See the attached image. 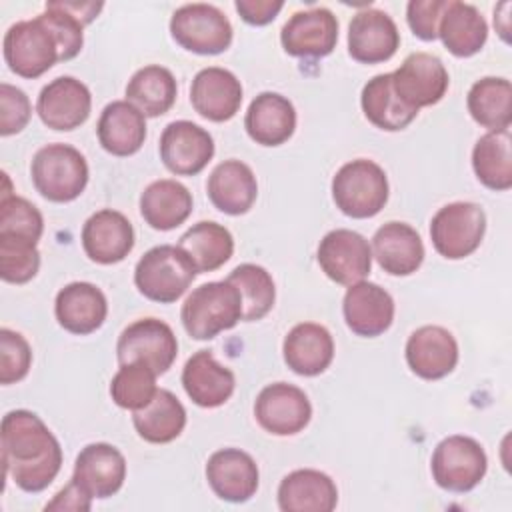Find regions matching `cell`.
Here are the masks:
<instances>
[{
	"label": "cell",
	"instance_id": "obj_1",
	"mask_svg": "<svg viewBox=\"0 0 512 512\" xmlns=\"http://www.w3.org/2000/svg\"><path fill=\"white\" fill-rule=\"evenodd\" d=\"M4 476L24 492H42L62 468V448L42 418L30 410H10L2 418Z\"/></svg>",
	"mask_w": 512,
	"mask_h": 512
},
{
	"label": "cell",
	"instance_id": "obj_2",
	"mask_svg": "<svg viewBox=\"0 0 512 512\" xmlns=\"http://www.w3.org/2000/svg\"><path fill=\"white\" fill-rule=\"evenodd\" d=\"M198 270L180 246L160 244L150 248L134 268L138 292L160 304L176 302L194 282Z\"/></svg>",
	"mask_w": 512,
	"mask_h": 512
},
{
	"label": "cell",
	"instance_id": "obj_3",
	"mask_svg": "<svg viewBox=\"0 0 512 512\" xmlns=\"http://www.w3.org/2000/svg\"><path fill=\"white\" fill-rule=\"evenodd\" d=\"M180 320L190 338L210 340L242 320V298L228 280L206 282L188 294Z\"/></svg>",
	"mask_w": 512,
	"mask_h": 512
},
{
	"label": "cell",
	"instance_id": "obj_4",
	"mask_svg": "<svg viewBox=\"0 0 512 512\" xmlns=\"http://www.w3.org/2000/svg\"><path fill=\"white\" fill-rule=\"evenodd\" d=\"M30 174L36 192L50 202H72L88 184L86 158L70 144L42 146L30 164Z\"/></svg>",
	"mask_w": 512,
	"mask_h": 512
},
{
	"label": "cell",
	"instance_id": "obj_5",
	"mask_svg": "<svg viewBox=\"0 0 512 512\" xmlns=\"http://www.w3.org/2000/svg\"><path fill=\"white\" fill-rule=\"evenodd\" d=\"M388 178L382 166L358 158L346 162L332 178V200L350 218H372L388 202Z\"/></svg>",
	"mask_w": 512,
	"mask_h": 512
},
{
	"label": "cell",
	"instance_id": "obj_6",
	"mask_svg": "<svg viewBox=\"0 0 512 512\" xmlns=\"http://www.w3.org/2000/svg\"><path fill=\"white\" fill-rule=\"evenodd\" d=\"M170 34L178 46L194 54H222L232 44V24L226 14L204 2L184 4L170 18Z\"/></svg>",
	"mask_w": 512,
	"mask_h": 512
},
{
	"label": "cell",
	"instance_id": "obj_7",
	"mask_svg": "<svg viewBox=\"0 0 512 512\" xmlns=\"http://www.w3.org/2000/svg\"><path fill=\"white\" fill-rule=\"evenodd\" d=\"M2 48L8 68L22 78L34 80L60 62L56 38L40 16L12 24L4 34Z\"/></svg>",
	"mask_w": 512,
	"mask_h": 512
},
{
	"label": "cell",
	"instance_id": "obj_8",
	"mask_svg": "<svg viewBox=\"0 0 512 512\" xmlns=\"http://www.w3.org/2000/svg\"><path fill=\"white\" fill-rule=\"evenodd\" d=\"M486 232V214L474 202L442 206L430 222L434 250L448 260H462L478 250Z\"/></svg>",
	"mask_w": 512,
	"mask_h": 512
},
{
	"label": "cell",
	"instance_id": "obj_9",
	"mask_svg": "<svg viewBox=\"0 0 512 512\" xmlns=\"http://www.w3.org/2000/svg\"><path fill=\"white\" fill-rule=\"evenodd\" d=\"M430 470L440 488L462 494L482 482L488 470V458L480 442L470 436L454 434L434 448Z\"/></svg>",
	"mask_w": 512,
	"mask_h": 512
},
{
	"label": "cell",
	"instance_id": "obj_10",
	"mask_svg": "<svg viewBox=\"0 0 512 512\" xmlns=\"http://www.w3.org/2000/svg\"><path fill=\"white\" fill-rule=\"evenodd\" d=\"M178 356V340L172 328L158 318H140L128 324L116 342V358L120 364L140 362L164 374Z\"/></svg>",
	"mask_w": 512,
	"mask_h": 512
},
{
	"label": "cell",
	"instance_id": "obj_11",
	"mask_svg": "<svg viewBox=\"0 0 512 512\" xmlns=\"http://www.w3.org/2000/svg\"><path fill=\"white\" fill-rule=\"evenodd\" d=\"M316 258L322 272L342 286L362 282L372 268V248L368 240L348 228L328 232L318 244Z\"/></svg>",
	"mask_w": 512,
	"mask_h": 512
},
{
	"label": "cell",
	"instance_id": "obj_12",
	"mask_svg": "<svg viewBox=\"0 0 512 512\" xmlns=\"http://www.w3.org/2000/svg\"><path fill=\"white\" fill-rule=\"evenodd\" d=\"M448 84L450 78L442 60L428 52L406 56L392 72V86L398 98L418 112L424 106L438 104L444 98Z\"/></svg>",
	"mask_w": 512,
	"mask_h": 512
},
{
	"label": "cell",
	"instance_id": "obj_13",
	"mask_svg": "<svg viewBox=\"0 0 512 512\" xmlns=\"http://www.w3.org/2000/svg\"><path fill=\"white\" fill-rule=\"evenodd\" d=\"M254 416L266 432L274 436H294L308 426L312 404L298 386L274 382L256 396Z\"/></svg>",
	"mask_w": 512,
	"mask_h": 512
},
{
	"label": "cell",
	"instance_id": "obj_14",
	"mask_svg": "<svg viewBox=\"0 0 512 512\" xmlns=\"http://www.w3.org/2000/svg\"><path fill=\"white\" fill-rule=\"evenodd\" d=\"M214 156V140L208 130L190 122H170L160 136V158L176 176H196Z\"/></svg>",
	"mask_w": 512,
	"mask_h": 512
},
{
	"label": "cell",
	"instance_id": "obj_15",
	"mask_svg": "<svg viewBox=\"0 0 512 512\" xmlns=\"http://www.w3.org/2000/svg\"><path fill=\"white\" fill-rule=\"evenodd\" d=\"M280 42L290 56L324 58L336 48L338 20L328 8L294 12L282 26Z\"/></svg>",
	"mask_w": 512,
	"mask_h": 512
},
{
	"label": "cell",
	"instance_id": "obj_16",
	"mask_svg": "<svg viewBox=\"0 0 512 512\" xmlns=\"http://www.w3.org/2000/svg\"><path fill=\"white\" fill-rule=\"evenodd\" d=\"M92 110V96L84 82L74 76H58L48 82L36 100L40 120L60 132H70L82 126Z\"/></svg>",
	"mask_w": 512,
	"mask_h": 512
},
{
	"label": "cell",
	"instance_id": "obj_17",
	"mask_svg": "<svg viewBox=\"0 0 512 512\" xmlns=\"http://www.w3.org/2000/svg\"><path fill=\"white\" fill-rule=\"evenodd\" d=\"M400 46L396 22L378 8L356 12L348 24V54L362 64L390 60Z\"/></svg>",
	"mask_w": 512,
	"mask_h": 512
},
{
	"label": "cell",
	"instance_id": "obj_18",
	"mask_svg": "<svg viewBox=\"0 0 512 512\" xmlns=\"http://www.w3.org/2000/svg\"><path fill=\"white\" fill-rule=\"evenodd\" d=\"M406 362L416 376L440 380L458 364V342L452 332L442 326H420L408 336Z\"/></svg>",
	"mask_w": 512,
	"mask_h": 512
},
{
	"label": "cell",
	"instance_id": "obj_19",
	"mask_svg": "<svg viewBox=\"0 0 512 512\" xmlns=\"http://www.w3.org/2000/svg\"><path fill=\"white\" fill-rule=\"evenodd\" d=\"M82 248L96 264L122 262L134 248V228L122 212L98 210L82 226Z\"/></svg>",
	"mask_w": 512,
	"mask_h": 512
},
{
	"label": "cell",
	"instance_id": "obj_20",
	"mask_svg": "<svg viewBox=\"0 0 512 512\" xmlns=\"http://www.w3.org/2000/svg\"><path fill=\"white\" fill-rule=\"evenodd\" d=\"M206 480L218 498L240 504L256 494L260 474L248 452L240 448H222L208 458Z\"/></svg>",
	"mask_w": 512,
	"mask_h": 512
},
{
	"label": "cell",
	"instance_id": "obj_21",
	"mask_svg": "<svg viewBox=\"0 0 512 512\" xmlns=\"http://www.w3.org/2000/svg\"><path fill=\"white\" fill-rule=\"evenodd\" d=\"M342 314L354 334L374 338L392 326L394 300L382 286L362 280L348 286L342 300Z\"/></svg>",
	"mask_w": 512,
	"mask_h": 512
},
{
	"label": "cell",
	"instance_id": "obj_22",
	"mask_svg": "<svg viewBox=\"0 0 512 512\" xmlns=\"http://www.w3.org/2000/svg\"><path fill=\"white\" fill-rule=\"evenodd\" d=\"M72 480L78 482L92 498H110L126 480V458L112 444H88L76 456Z\"/></svg>",
	"mask_w": 512,
	"mask_h": 512
},
{
	"label": "cell",
	"instance_id": "obj_23",
	"mask_svg": "<svg viewBox=\"0 0 512 512\" xmlns=\"http://www.w3.org/2000/svg\"><path fill=\"white\" fill-rule=\"evenodd\" d=\"M194 110L210 122H226L236 116L242 104V84L226 68H202L190 86Z\"/></svg>",
	"mask_w": 512,
	"mask_h": 512
},
{
	"label": "cell",
	"instance_id": "obj_24",
	"mask_svg": "<svg viewBox=\"0 0 512 512\" xmlns=\"http://www.w3.org/2000/svg\"><path fill=\"white\" fill-rule=\"evenodd\" d=\"M182 386L196 406L218 408L234 394L236 376L210 350H198L182 368Z\"/></svg>",
	"mask_w": 512,
	"mask_h": 512
},
{
	"label": "cell",
	"instance_id": "obj_25",
	"mask_svg": "<svg viewBox=\"0 0 512 512\" xmlns=\"http://www.w3.org/2000/svg\"><path fill=\"white\" fill-rule=\"evenodd\" d=\"M54 314L66 332L84 336L96 332L104 324L108 302L96 284L70 282L56 294Z\"/></svg>",
	"mask_w": 512,
	"mask_h": 512
},
{
	"label": "cell",
	"instance_id": "obj_26",
	"mask_svg": "<svg viewBox=\"0 0 512 512\" xmlns=\"http://www.w3.org/2000/svg\"><path fill=\"white\" fill-rule=\"evenodd\" d=\"M372 252L380 268L392 276H410L424 262L420 234L406 222H386L372 236Z\"/></svg>",
	"mask_w": 512,
	"mask_h": 512
},
{
	"label": "cell",
	"instance_id": "obj_27",
	"mask_svg": "<svg viewBox=\"0 0 512 512\" xmlns=\"http://www.w3.org/2000/svg\"><path fill=\"white\" fill-rule=\"evenodd\" d=\"M338 504L334 480L314 468H300L286 474L278 486L282 512H332Z\"/></svg>",
	"mask_w": 512,
	"mask_h": 512
},
{
	"label": "cell",
	"instance_id": "obj_28",
	"mask_svg": "<svg viewBox=\"0 0 512 512\" xmlns=\"http://www.w3.org/2000/svg\"><path fill=\"white\" fill-rule=\"evenodd\" d=\"M248 136L260 146H280L296 130L294 104L278 92H260L244 116Z\"/></svg>",
	"mask_w": 512,
	"mask_h": 512
},
{
	"label": "cell",
	"instance_id": "obj_29",
	"mask_svg": "<svg viewBox=\"0 0 512 512\" xmlns=\"http://www.w3.org/2000/svg\"><path fill=\"white\" fill-rule=\"evenodd\" d=\"M282 354L292 372L300 376H318L334 360V340L322 324L300 322L286 334Z\"/></svg>",
	"mask_w": 512,
	"mask_h": 512
},
{
	"label": "cell",
	"instance_id": "obj_30",
	"mask_svg": "<svg viewBox=\"0 0 512 512\" xmlns=\"http://www.w3.org/2000/svg\"><path fill=\"white\" fill-rule=\"evenodd\" d=\"M206 192L214 208L230 216H240L256 202L258 182L248 164L240 160H224L208 176Z\"/></svg>",
	"mask_w": 512,
	"mask_h": 512
},
{
	"label": "cell",
	"instance_id": "obj_31",
	"mask_svg": "<svg viewBox=\"0 0 512 512\" xmlns=\"http://www.w3.org/2000/svg\"><path fill=\"white\" fill-rule=\"evenodd\" d=\"M100 146L112 156H132L146 140L144 114L128 100L106 104L96 126Z\"/></svg>",
	"mask_w": 512,
	"mask_h": 512
},
{
	"label": "cell",
	"instance_id": "obj_32",
	"mask_svg": "<svg viewBox=\"0 0 512 512\" xmlns=\"http://www.w3.org/2000/svg\"><path fill=\"white\" fill-rule=\"evenodd\" d=\"M438 38L450 54L468 58L480 52L486 44L488 24L476 6L448 0L438 24Z\"/></svg>",
	"mask_w": 512,
	"mask_h": 512
},
{
	"label": "cell",
	"instance_id": "obj_33",
	"mask_svg": "<svg viewBox=\"0 0 512 512\" xmlns=\"http://www.w3.org/2000/svg\"><path fill=\"white\" fill-rule=\"evenodd\" d=\"M192 212L190 190L170 178L154 180L140 194V214L154 230H172L186 222Z\"/></svg>",
	"mask_w": 512,
	"mask_h": 512
},
{
	"label": "cell",
	"instance_id": "obj_34",
	"mask_svg": "<svg viewBox=\"0 0 512 512\" xmlns=\"http://www.w3.org/2000/svg\"><path fill=\"white\" fill-rule=\"evenodd\" d=\"M360 104L368 122L386 132L404 130L418 116V110L398 98L392 86V72L370 78L362 88Z\"/></svg>",
	"mask_w": 512,
	"mask_h": 512
},
{
	"label": "cell",
	"instance_id": "obj_35",
	"mask_svg": "<svg viewBox=\"0 0 512 512\" xmlns=\"http://www.w3.org/2000/svg\"><path fill=\"white\" fill-rule=\"evenodd\" d=\"M138 436L150 444H168L176 440L186 426V408L170 392L160 388L152 402L132 416Z\"/></svg>",
	"mask_w": 512,
	"mask_h": 512
},
{
	"label": "cell",
	"instance_id": "obj_36",
	"mask_svg": "<svg viewBox=\"0 0 512 512\" xmlns=\"http://www.w3.org/2000/svg\"><path fill=\"white\" fill-rule=\"evenodd\" d=\"M176 94L178 84L174 74L160 64L136 70L126 86V100L150 118L166 114L174 106Z\"/></svg>",
	"mask_w": 512,
	"mask_h": 512
},
{
	"label": "cell",
	"instance_id": "obj_37",
	"mask_svg": "<svg viewBox=\"0 0 512 512\" xmlns=\"http://www.w3.org/2000/svg\"><path fill=\"white\" fill-rule=\"evenodd\" d=\"M178 246L194 262L198 274L214 272L224 266L234 252V238L228 228L218 222L202 220L190 226L182 236Z\"/></svg>",
	"mask_w": 512,
	"mask_h": 512
},
{
	"label": "cell",
	"instance_id": "obj_38",
	"mask_svg": "<svg viewBox=\"0 0 512 512\" xmlns=\"http://www.w3.org/2000/svg\"><path fill=\"white\" fill-rule=\"evenodd\" d=\"M474 122L488 130H508L512 122V86L510 80L486 76L476 80L466 98Z\"/></svg>",
	"mask_w": 512,
	"mask_h": 512
},
{
	"label": "cell",
	"instance_id": "obj_39",
	"mask_svg": "<svg viewBox=\"0 0 512 512\" xmlns=\"http://www.w3.org/2000/svg\"><path fill=\"white\" fill-rule=\"evenodd\" d=\"M510 130H490L478 138L472 150L476 178L490 190L504 192L512 186Z\"/></svg>",
	"mask_w": 512,
	"mask_h": 512
},
{
	"label": "cell",
	"instance_id": "obj_40",
	"mask_svg": "<svg viewBox=\"0 0 512 512\" xmlns=\"http://www.w3.org/2000/svg\"><path fill=\"white\" fill-rule=\"evenodd\" d=\"M242 298V320H262L274 306L276 286L270 272L258 264H240L226 278Z\"/></svg>",
	"mask_w": 512,
	"mask_h": 512
},
{
	"label": "cell",
	"instance_id": "obj_41",
	"mask_svg": "<svg viewBox=\"0 0 512 512\" xmlns=\"http://www.w3.org/2000/svg\"><path fill=\"white\" fill-rule=\"evenodd\" d=\"M156 372L140 362L120 364L110 382V396L124 410H140L156 396Z\"/></svg>",
	"mask_w": 512,
	"mask_h": 512
},
{
	"label": "cell",
	"instance_id": "obj_42",
	"mask_svg": "<svg viewBox=\"0 0 512 512\" xmlns=\"http://www.w3.org/2000/svg\"><path fill=\"white\" fill-rule=\"evenodd\" d=\"M44 232V218L40 210L22 196L0 198V236H14L38 244Z\"/></svg>",
	"mask_w": 512,
	"mask_h": 512
},
{
	"label": "cell",
	"instance_id": "obj_43",
	"mask_svg": "<svg viewBox=\"0 0 512 512\" xmlns=\"http://www.w3.org/2000/svg\"><path fill=\"white\" fill-rule=\"evenodd\" d=\"M40 268V252L34 242L0 236V276L8 284L30 282Z\"/></svg>",
	"mask_w": 512,
	"mask_h": 512
},
{
	"label": "cell",
	"instance_id": "obj_44",
	"mask_svg": "<svg viewBox=\"0 0 512 512\" xmlns=\"http://www.w3.org/2000/svg\"><path fill=\"white\" fill-rule=\"evenodd\" d=\"M40 18L46 22L52 36L56 38V44L60 50V62L76 58L84 46V34H82L84 22L76 14H72L62 4V0L46 2Z\"/></svg>",
	"mask_w": 512,
	"mask_h": 512
},
{
	"label": "cell",
	"instance_id": "obj_45",
	"mask_svg": "<svg viewBox=\"0 0 512 512\" xmlns=\"http://www.w3.org/2000/svg\"><path fill=\"white\" fill-rule=\"evenodd\" d=\"M32 366V348L28 340L10 328L0 330V384L8 386L26 378Z\"/></svg>",
	"mask_w": 512,
	"mask_h": 512
},
{
	"label": "cell",
	"instance_id": "obj_46",
	"mask_svg": "<svg viewBox=\"0 0 512 512\" xmlns=\"http://www.w3.org/2000/svg\"><path fill=\"white\" fill-rule=\"evenodd\" d=\"M32 116V106L24 90L2 82L0 84V134L12 136L26 128Z\"/></svg>",
	"mask_w": 512,
	"mask_h": 512
},
{
	"label": "cell",
	"instance_id": "obj_47",
	"mask_svg": "<svg viewBox=\"0 0 512 512\" xmlns=\"http://www.w3.org/2000/svg\"><path fill=\"white\" fill-rule=\"evenodd\" d=\"M448 0H412L406 6V20L414 36L424 42L438 38V24Z\"/></svg>",
	"mask_w": 512,
	"mask_h": 512
},
{
	"label": "cell",
	"instance_id": "obj_48",
	"mask_svg": "<svg viewBox=\"0 0 512 512\" xmlns=\"http://www.w3.org/2000/svg\"><path fill=\"white\" fill-rule=\"evenodd\" d=\"M234 8L244 22L252 26H266L278 16V12L284 8V2L282 0H236Z\"/></svg>",
	"mask_w": 512,
	"mask_h": 512
},
{
	"label": "cell",
	"instance_id": "obj_49",
	"mask_svg": "<svg viewBox=\"0 0 512 512\" xmlns=\"http://www.w3.org/2000/svg\"><path fill=\"white\" fill-rule=\"evenodd\" d=\"M92 508V496L74 480H70L46 506L44 510H80L86 512Z\"/></svg>",
	"mask_w": 512,
	"mask_h": 512
}]
</instances>
